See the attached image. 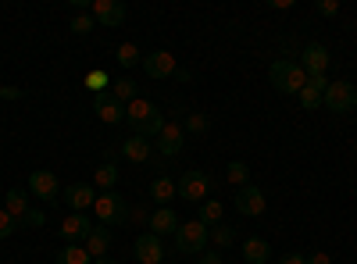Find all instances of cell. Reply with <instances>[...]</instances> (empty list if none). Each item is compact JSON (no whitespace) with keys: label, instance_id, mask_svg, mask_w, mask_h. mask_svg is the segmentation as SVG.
<instances>
[{"label":"cell","instance_id":"cb8c5ba5","mask_svg":"<svg viewBox=\"0 0 357 264\" xmlns=\"http://www.w3.org/2000/svg\"><path fill=\"white\" fill-rule=\"evenodd\" d=\"M222 215H225V208H222V203L218 200H204L200 203V225H207V228H215V225H222Z\"/></svg>","mask_w":357,"mask_h":264},{"label":"cell","instance_id":"7a4b0ae2","mask_svg":"<svg viewBox=\"0 0 357 264\" xmlns=\"http://www.w3.org/2000/svg\"><path fill=\"white\" fill-rule=\"evenodd\" d=\"M268 82H272L279 93H301L307 86V72L301 68V61H275L268 68Z\"/></svg>","mask_w":357,"mask_h":264},{"label":"cell","instance_id":"d6a6232c","mask_svg":"<svg viewBox=\"0 0 357 264\" xmlns=\"http://www.w3.org/2000/svg\"><path fill=\"white\" fill-rule=\"evenodd\" d=\"M186 129L190 132H207V129H211V118L200 114V111H193V114H186Z\"/></svg>","mask_w":357,"mask_h":264},{"label":"cell","instance_id":"ac0fdd59","mask_svg":"<svg viewBox=\"0 0 357 264\" xmlns=\"http://www.w3.org/2000/svg\"><path fill=\"white\" fill-rule=\"evenodd\" d=\"M151 232H154V236H168V232H178L175 211H172V208H158V211L151 215Z\"/></svg>","mask_w":357,"mask_h":264},{"label":"cell","instance_id":"3957f363","mask_svg":"<svg viewBox=\"0 0 357 264\" xmlns=\"http://www.w3.org/2000/svg\"><path fill=\"white\" fill-rule=\"evenodd\" d=\"M207 236H211V228L200 225V222H183L175 232V250L178 254H204L207 250Z\"/></svg>","mask_w":357,"mask_h":264},{"label":"cell","instance_id":"603a6c76","mask_svg":"<svg viewBox=\"0 0 357 264\" xmlns=\"http://www.w3.org/2000/svg\"><path fill=\"white\" fill-rule=\"evenodd\" d=\"M111 97L118 100V104H132L136 100V82L132 79H111Z\"/></svg>","mask_w":357,"mask_h":264},{"label":"cell","instance_id":"f35d334b","mask_svg":"<svg viewBox=\"0 0 357 264\" xmlns=\"http://www.w3.org/2000/svg\"><path fill=\"white\" fill-rule=\"evenodd\" d=\"M279 264H307V257H304V254H286Z\"/></svg>","mask_w":357,"mask_h":264},{"label":"cell","instance_id":"4316f807","mask_svg":"<svg viewBox=\"0 0 357 264\" xmlns=\"http://www.w3.org/2000/svg\"><path fill=\"white\" fill-rule=\"evenodd\" d=\"M57 264H93V257L86 254V247H65L61 254H57Z\"/></svg>","mask_w":357,"mask_h":264},{"label":"cell","instance_id":"8d00e7d4","mask_svg":"<svg viewBox=\"0 0 357 264\" xmlns=\"http://www.w3.org/2000/svg\"><path fill=\"white\" fill-rule=\"evenodd\" d=\"M18 97H22L18 86H4V90H0V100H18Z\"/></svg>","mask_w":357,"mask_h":264},{"label":"cell","instance_id":"52a82bcc","mask_svg":"<svg viewBox=\"0 0 357 264\" xmlns=\"http://www.w3.org/2000/svg\"><path fill=\"white\" fill-rule=\"evenodd\" d=\"M143 72L151 79H172L178 72V65L168 50H151V54H143Z\"/></svg>","mask_w":357,"mask_h":264},{"label":"cell","instance_id":"8992f818","mask_svg":"<svg viewBox=\"0 0 357 264\" xmlns=\"http://www.w3.org/2000/svg\"><path fill=\"white\" fill-rule=\"evenodd\" d=\"M211 175H204V171H186L183 179L175 183V193L183 196V200H197V203H204L207 200V193H211Z\"/></svg>","mask_w":357,"mask_h":264},{"label":"cell","instance_id":"f1b7e54d","mask_svg":"<svg viewBox=\"0 0 357 264\" xmlns=\"http://www.w3.org/2000/svg\"><path fill=\"white\" fill-rule=\"evenodd\" d=\"M225 179H229L232 186H240V189H243V186H250V183H247V179H250V168H247L243 161H232V164L225 168Z\"/></svg>","mask_w":357,"mask_h":264},{"label":"cell","instance_id":"74e56055","mask_svg":"<svg viewBox=\"0 0 357 264\" xmlns=\"http://www.w3.org/2000/svg\"><path fill=\"white\" fill-rule=\"evenodd\" d=\"M200 264H225V261H222V254H218V250H207V254L200 257Z\"/></svg>","mask_w":357,"mask_h":264},{"label":"cell","instance_id":"4fadbf2b","mask_svg":"<svg viewBox=\"0 0 357 264\" xmlns=\"http://www.w3.org/2000/svg\"><path fill=\"white\" fill-rule=\"evenodd\" d=\"M301 68L307 75H325V68H329V50L321 43H307L304 54H301Z\"/></svg>","mask_w":357,"mask_h":264},{"label":"cell","instance_id":"60d3db41","mask_svg":"<svg viewBox=\"0 0 357 264\" xmlns=\"http://www.w3.org/2000/svg\"><path fill=\"white\" fill-rule=\"evenodd\" d=\"M272 8L275 11H286V8H293V0H272Z\"/></svg>","mask_w":357,"mask_h":264},{"label":"cell","instance_id":"7402d4cb","mask_svg":"<svg viewBox=\"0 0 357 264\" xmlns=\"http://www.w3.org/2000/svg\"><path fill=\"white\" fill-rule=\"evenodd\" d=\"M178 193H175V183L168 179V175H158V179L151 183V200L154 203H161V208H168V200H175Z\"/></svg>","mask_w":357,"mask_h":264},{"label":"cell","instance_id":"d4e9b609","mask_svg":"<svg viewBox=\"0 0 357 264\" xmlns=\"http://www.w3.org/2000/svg\"><path fill=\"white\" fill-rule=\"evenodd\" d=\"M114 61L122 65V68H132V65H143V54H139L136 43H122V47L114 50Z\"/></svg>","mask_w":357,"mask_h":264},{"label":"cell","instance_id":"6da1fadb","mask_svg":"<svg viewBox=\"0 0 357 264\" xmlns=\"http://www.w3.org/2000/svg\"><path fill=\"white\" fill-rule=\"evenodd\" d=\"M126 122L132 125V132L136 136H146V139H158L161 136V129H165V114L151 104V100H132L129 107H126Z\"/></svg>","mask_w":357,"mask_h":264},{"label":"cell","instance_id":"9c48e42d","mask_svg":"<svg viewBox=\"0 0 357 264\" xmlns=\"http://www.w3.org/2000/svg\"><path fill=\"white\" fill-rule=\"evenodd\" d=\"M264 208H268L264 189H257V186H243L240 193H236V211H240V215L257 218V215H264Z\"/></svg>","mask_w":357,"mask_h":264},{"label":"cell","instance_id":"277c9868","mask_svg":"<svg viewBox=\"0 0 357 264\" xmlns=\"http://www.w3.org/2000/svg\"><path fill=\"white\" fill-rule=\"evenodd\" d=\"M93 215H97V222L100 225H122L126 218H129V208H126V200L118 196L114 189H107V193H100L97 196V203H93Z\"/></svg>","mask_w":357,"mask_h":264},{"label":"cell","instance_id":"ab89813d","mask_svg":"<svg viewBox=\"0 0 357 264\" xmlns=\"http://www.w3.org/2000/svg\"><path fill=\"white\" fill-rule=\"evenodd\" d=\"M307 264H333V257H329V254H311Z\"/></svg>","mask_w":357,"mask_h":264},{"label":"cell","instance_id":"ffe728a7","mask_svg":"<svg viewBox=\"0 0 357 264\" xmlns=\"http://www.w3.org/2000/svg\"><path fill=\"white\" fill-rule=\"evenodd\" d=\"M268 257H272V247H268L261 236L243 240V261L247 264H268Z\"/></svg>","mask_w":357,"mask_h":264},{"label":"cell","instance_id":"5bb4252c","mask_svg":"<svg viewBox=\"0 0 357 264\" xmlns=\"http://www.w3.org/2000/svg\"><path fill=\"white\" fill-rule=\"evenodd\" d=\"M65 203L75 211V215H82L86 208H93L97 203V193H93V186H86V183H75V186H68L65 189Z\"/></svg>","mask_w":357,"mask_h":264},{"label":"cell","instance_id":"1f68e13d","mask_svg":"<svg viewBox=\"0 0 357 264\" xmlns=\"http://www.w3.org/2000/svg\"><path fill=\"white\" fill-rule=\"evenodd\" d=\"M211 240H215L218 247H229V243H236V232H232V225H225V222H222V225H215V228H211Z\"/></svg>","mask_w":357,"mask_h":264},{"label":"cell","instance_id":"484cf974","mask_svg":"<svg viewBox=\"0 0 357 264\" xmlns=\"http://www.w3.org/2000/svg\"><path fill=\"white\" fill-rule=\"evenodd\" d=\"M114 183H118V168H114L111 161H107V164H100V168L93 171V186H100L104 193H107V189H114Z\"/></svg>","mask_w":357,"mask_h":264},{"label":"cell","instance_id":"8fae6325","mask_svg":"<svg viewBox=\"0 0 357 264\" xmlns=\"http://www.w3.org/2000/svg\"><path fill=\"white\" fill-rule=\"evenodd\" d=\"M126 15H129V8L122 4V0H93V18H97L100 25H107V29L122 25Z\"/></svg>","mask_w":357,"mask_h":264},{"label":"cell","instance_id":"e0dca14e","mask_svg":"<svg viewBox=\"0 0 357 264\" xmlns=\"http://www.w3.org/2000/svg\"><path fill=\"white\" fill-rule=\"evenodd\" d=\"M151 150H154V143L146 139V136H136V132H132V136L122 143V154H126L132 164H143L146 157H151Z\"/></svg>","mask_w":357,"mask_h":264},{"label":"cell","instance_id":"d590c367","mask_svg":"<svg viewBox=\"0 0 357 264\" xmlns=\"http://www.w3.org/2000/svg\"><path fill=\"white\" fill-rule=\"evenodd\" d=\"M43 222H47V215H43L40 208H29V215L22 218V225H29V228H40Z\"/></svg>","mask_w":357,"mask_h":264},{"label":"cell","instance_id":"7bdbcfd3","mask_svg":"<svg viewBox=\"0 0 357 264\" xmlns=\"http://www.w3.org/2000/svg\"><path fill=\"white\" fill-rule=\"evenodd\" d=\"M354 122H357V114H354Z\"/></svg>","mask_w":357,"mask_h":264},{"label":"cell","instance_id":"836d02e7","mask_svg":"<svg viewBox=\"0 0 357 264\" xmlns=\"http://www.w3.org/2000/svg\"><path fill=\"white\" fill-rule=\"evenodd\" d=\"M15 228H18V222H15V218H11V215L4 211V208H0V240H8Z\"/></svg>","mask_w":357,"mask_h":264},{"label":"cell","instance_id":"83f0119b","mask_svg":"<svg viewBox=\"0 0 357 264\" xmlns=\"http://www.w3.org/2000/svg\"><path fill=\"white\" fill-rule=\"evenodd\" d=\"M82 82H86V90L93 93V97H100V93L107 90V86H111V75H107V72H100V68H93V72H89Z\"/></svg>","mask_w":357,"mask_h":264},{"label":"cell","instance_id":"4dcf8cb0","mask_svg":"<svg viewBox=\"0 0 357 264\" xmlns=\"http://www.w3.org/2000/svg\"><path fill=\"white\" fill-rule=\"evenodd\" d=\"M93 29H97V18L93 15H75L72 18V33L75 36H86V33H93Z\"/></svg>","mask_w":357,"mask_h":264},{"label":"cell","instance_id":"5b68a950","mask_svg":"<svg viewBox=\"0 0 357 264\" xmlns=\"http://www.w3.org/2000/svg\"><path fill=\"white\" fill-rule=\"evenodd\" d=\"M321 104L329 107L333 114H350L354 107H357V86L354 82H329V90H325V97H321Z\"/></svg>","mask_w":357,"mask_h":264},{"label":"cell","instance_id":"44dd1931","mask_svg":"<svg viewBox=\"0 0 357 264\" xmlns=\"http://www.w3.org/2000/svg\"><path fill=\"white\" fill-rule=\"evenodd\" d=\"M8 203H4V211L22 225V218L29 215V189H8V196H4Z\"/></svg>","mask_w":357,"mask_h":264},{"label":"cell","instance_id":"e575fe53","mask_svg":"<svg viewBox=\"0 0 357 264\" xmlns=\"http://www.w3.org/2000/svg\"><path fill=\"white\" fill-rule=\"evenodd\" d=\"M314 11H318V15H325V18H333V15H340V0H318Z\"/></svg>","mask_w":357,"mask_h":264},{"label":"cell","instance_id":"d6986e66","mask_svg":"<svg viewBox=\"0 0 357 264\" xmlns=\"http://www.w3.org/2000/svg\"><path fill=\"white\" fill-rule=\"evenodd\" d=\"M107 247H111V232H107V225H93V232L86 236V254H89V257H104Z\"/></svg>","mask_w":357,"mask_h":264},{"label":"cell","instance_id":"f546056e","mask_svg":"<svg viewBox=\"0 0 357 264\" xmlns=\"http://www.w3.org/2000/svg\"><path fill=\"white\" fill-rule=\"evenodd\" d=\"M321 97H325V90H318V86H304V90L296 93V100H301V107H304V111L321 107Z\"/></svg>","mask_w":357,"mask_h":264},{"label":"cell","instance_id":"b9f144b4","mask_svg":"<svg viewBox=\"0 0 357 264\" xmlns=\"http://www.w3.org/2000/svg\"><path fill=\"white\" fill-rule=\"evenodd\" d=\"M93 264H114V261H111V257H97Z\"/></svg>","mask_w":357,"mask_h":264},{"label":"cell","instance_id":"30bf717a","mask_svg":"<svg viewBox=\"0 0 357 264\" xmlns=\"http://www.w3.org/2000/svg\"><path fill=\"white\" fill-rule=\"evenodd\" d=\"M29 193H33L36 200H57L61 183H57L54 171H33V175H29Z\"/></svg>","mask_w":357,"mask_h":264},{"label":"cell","instance_id":"ba28073f","mask_svg":"<svg viewBox=\"0 0 357 264\" xmlns=\"http://www.w3.org/2000/svg\"><path fill=\"white\" fill-rule=\"evenodd\" d=\"M136 261L139 264H165V247H161V236H154V232H143V236H136Z\"/></svg>","mask_w":357,"mask_h":264},{"label":"cell","instance_id":"9a60e30c","mask_svg":"<svg viewBox=\"0 0 357 264\" xmlns=\"http://www.w3.org/2000/svg\"><path fill=\"white\" fill-rule=\"evenodd\" d=\"M93 111L100 114V122H107V125H118L126 118V104H118L111 93H100V97H93Z\"/></svg>","mask_w":357,"mask_h":264},{"label":"cell","instance_id":"7c38bea8","mask_svg":"<svg viewBox=\"0 0 357 264\" xmlns=\"http://www.w3.org/2000/svg\"><path fill=\"white\" fill-rule=\"evenodd\" d=\"M183 143H186V136H183V129H178V122H165L161 136L154 139V146H158V150H161L165 157L183 154Z\"/></svg>","mask_w":357,"mask_h":264},{"label":"cell","instance_id":"2e32d148","mask_svg":"<svg viewBox=\"0 0 357 264\" xmlns=\"http://www.w3.org/2000/svg\"><path fill=\"white\" fill-rule=\"evenodd\" d=\"M61 240H68V243H79V240H86L89 232H93V222H89L86 215H68L65 222H61Z\"/></svg>","mask_w":357,"mask_h":264}]
</instances>
